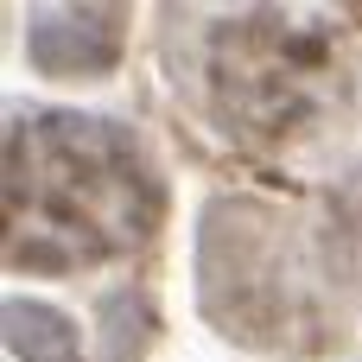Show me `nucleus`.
Segmentation results:
<instances>
[{
	"instance_id": "obj_4",
	"label": "nucleus",
	"mask_w": 362,
	"mask_h": 362,
	"mask_svg": "<svg viewBox=\"0 0 362 362\" xmlns=\"http://www.w3.org/2000/svg\"><path fill=\"white\" fill-rule=\"evenodd\" d=\"M121 6H32L25 19V57L45 76H102L121 57Z\"/></svg>"
},
{
	"instance_id": "obj_2",
	"label": "nucleus",
	"mask_w": 362,
	"mask_h": 362,
	"mask_svg": "<svg viewBox=\"0 0 362 362\" xmlns=\"http://www.w3.org/2000/svg\"><path fill=\"white\" fill-rule=\"evenodd\" d=\"M172 76L191 108L248 153H293L325 140L350 108V64L325 19L286 6L191 13L172 25Z\"/></svg>"
},
{
	"instance_id": "obj_1",
	"label": "nucleus",
	"mask_w": 362,
	"mask_h": 362,
	"mask_svg": "<svg viewBox=\"0 0 362 362\" xmlns=\"http://www.w3.org/2000/svg\"><path fill=\"white\" fill-rule=\"evenodd\" d=\"M165 216V178L134 127L19 102L6 115V267L83 274L134 255Z\"/></svg>"
},
{
	"instance_id": "obj_5",
	"label": "nucleus",
	"mask_w": 362,
	"mask_h": 362,
	"mask_svg": "<svg viewBox=\"0 0 362 362\" xmlns=\"http://www.w3.org/2000/svg\"><path fill=\"white\" fill-rule=\"evenodd\" d=\"M318 248H325V280L350 286V299L362 305V172H350L325 216H318Z\"/></svg>"
},
{
	"instance_id": "obj_3",
	"label": "nucleus",
	"mask_w": 362,
	"mask_h": 362,
	"mask_svg": "<svg viewBox=\"0 0 362 362\" xmlns=\"http://www.w3.org/2000/svg\"><path fill=\"white\" fill-rule=\"evenodd\" d=\"M204 312L216 331L267 356L331 350V331L318 325V248H305L299 229L255 197L204 210Z\"/></svg>"
},
{
	"instance_id": "obj_6",
	"label": "nucleus",
	"mask_w": 362,
	"mask_h": 362,
	"mask_svg": "<svg viewBox=\"0 0 362 362\" xmlns=\"http://www.w3.org/2000/svg\"><path fill=\"white\" fill-rule=\"evenodd\" d=\"M6 350L19 362H83V337L64 312L38 299H6Z\"/></svg>"
}]
</instances>
